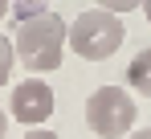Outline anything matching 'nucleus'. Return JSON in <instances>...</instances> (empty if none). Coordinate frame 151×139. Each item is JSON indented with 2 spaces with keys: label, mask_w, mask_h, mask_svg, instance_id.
I'll list each match as a JSON object with an SVG mask.
<instances>
[{
  "label": "nucleus",
  "mask_w": 151,
  "mask_h": 139,
  "mask_svg": "<svg viewBox=\"0 0 151 139\" xmlns=\"http://www.w3.org/2000/svg\"><path fill=\"white\" fill-rule=\"evenodd\" d=\"M135 94L123 86H98L86 98V127L98 139H127V131H135Z\"/></svg>",
  "instance_id": "nucleus-3"
},
{
  "label": "nucleus",
  "mask_w": 151,
  "mask_h": 139,
  "mask_svg": "<svg viewBox=\"0 0 151 139\" xmlns=\"http://www.w3.org/2000/svg\"><path fill=\"white\" fill-rule=\"evenodd\" d=\"M12 49L21 57V66L33 70V74H53V70L65 62V21L41 8L25 21H17V37H12Z\"/></svg>",
  "instance_id": "nucleus-1"
},
{
  "label": "nucleus",
  "mask_w": 151,
  "mask_h": 139,
  "mask_svg": "<svg viewBox=\"0 0 151 139\" xmlns=\"http://www.w3.org/2000/svg\"><path fill=\"white\" fill-rule=\"evenodd\" d=\"M139 4H143V0H98V8H106V12H119V17H123V12H135Z\"/></svg>",
  "instance_id": "nucleus-7"
},
{
  "label": "nucleus",
  "mask_w": 151,
  "mask_h": 139,
  "mask_svg": "<svg viewBox=\"0 0 151 139\" xmlns=\"http://www.w3.org/2000/svg\"><path fill=\"white\" fill-rule=\"evenodd\" d=\"M127 139H151V127H139V131H127Z\"/></svg>",
  "instance_id": "nucleus-9"
},
{
  "label": "nucleus",
  "mask_w": 151,
  "mask_h": 139,
  "mask_svg": "<svg viewBox=\"0 0 151 139\" xmlns=\"http://www.w3.org/2000/svg\"><path fill=\"white\" fill-rule=\"evenodd\" d=\"M4 131H8V115H4V106H0V139H4Z\"/></svg>",
  "instance_id": "nucleus-10"
},
{
  "label": "nucleus",
  "mask_w": 151,
  "mask_h": 139,
  "mask_svg": "<svg viewBox=\"0 0 151 139\" xmlns=\"http://www.w3.org/2000/svg\"><path fill=\"white\" fill-rule=\"evenodd\" d=\"M8 111H12L17 123H25V127H41V123L53 115V86L45 78H25L21 86H12Z\"/></svg>",
  "instance_id": "nucleus-4"
},
{
  "label": "nucleus",
  "mask_w": 151,
  "mask_h": 139,
  "mask_svg": "<svg viewBox=\"0 0 151 139\" xmlns=\"http://www.w3.org/2000/svg\"><path fill=\"white\" fill-rule=\"evenodd\" d=\"M139 8H143V17H147V25H151V0H143Z\"/></svg>",
  "instance_id": "nucleus-11"
},
{
  "label": "nucleus",
  "mask_w": 151,
  "mask_h": 139,
  "mask_svg": "<svg viewBox=\"0 0 151 139\" xmlns=\"http://www.w3.org/2000/svg\"><path fill=\"white\" fill-rule=\"evenodd\" d=\"M8 4H12V0H0V21L8 17Z\"/></svg>",
  "instance_id": "nucleus-12"
},
{
  "label": "nucleus",
  "mask_w": 151,
  "mask_h": 139,
  "mask_svg": "<svg viewBox=\"0 0 151 139\" xmlns=\"http://www.w3.org/2000/svg\"><path fill=\"white\" fill-rule=\"evenodd\" d=\"M123 41H127L123 17H119V12H106V8L78 12L74 21L65 25V49H74L78 57H86V62H106V57H114Z\"/></svg>",
  "instance_id": "nucleus-2"
},
{
  "label": "nucleus",
  "mask_w": 151,
  "mask_h": 139,
  "mask_svg": "<svg viewBox=\"0 0 151 139\" xmlns=\"http://www.w3.org/2000/svg\"><path fill=\"white\" fill-rule=\"evenodd\" d=\"M127 86L135 94H143V98H151V45L139 49V53L131 57V66H127Z\"/></svg>",
  "instance_id": "nucleus-5"
},
{
  "label": "nucleus",
  "mask_w": 151,
  "mask_h": 139,
  "mask_svg": "<svg viewBox=\"0 0 151 139\" xmlns=\"http://www.w3.org/2000/svg\"><path fill=\"white\" fill-rule=\"evenodd\" d=\"M12 62H17L12 37H4V33H0V86H8V78H12Z\"/></svg>",
  "instance_id": "nucleus-6"
},
{
  "label": "nucleus",
  "mask_w": 151,
  "mask_h": 139,
  "mask_svg": "<svg viewBox=\"0 0 151 139\" xmlns=\"http://www.w3.org/2000/svg\"><path fill=\"white\" fill-rule=\"evenodd\" d=\"M25 139H57V135H53L49 127H29V131H25Z\"/></svg>",
  "instance_id": "nucleus-8"
}]
</instances>
